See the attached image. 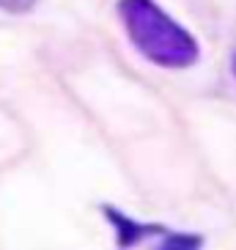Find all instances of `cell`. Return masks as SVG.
<instances>
[{
    "label": "cell",
    "instance_id": "1",
    "mask_svg": "<svg viewBox=\"0 0 236 250\" xmlns=\"http://www.w3.org/2000/svg\"><path fill=\"white\" fill-rule=\"evenodd\" d=\"M118 14L135 47L159 66L181 69L198 61V44L154 0H121Z\"/></svg>",
    "mask_w": 236,
    "mask_h": 250
},
{
    "label": "cell",
    "instance_id": "2",
    "mask_svg": "<svg viewBox=\"0 0 236 250\" xmlns=\"http://www.w3.org/2000/svg\"><path fill=\"white\" fill-rule=\"evenodd\" d=\"M33 3L36 0H0V8L3 11H11V14H25V11L33 8Z\"/></svg>",
    "mask_w": 236,
    "mask_h": 250
},
{
    "label": "cell",
    "instance_id": "3",
    "mask_svg": "<svg viewBox=\"0 0 236 250\" xmlns=\"http://www.w3.org/2000/svg\"><path fill=\"white\" fill-rule=\"evenodd\" d=\"M234 72H236V58H234Z\"/></svg>",
    "mask_w": 236,
    "mask_h": 250
}]
</instances>
